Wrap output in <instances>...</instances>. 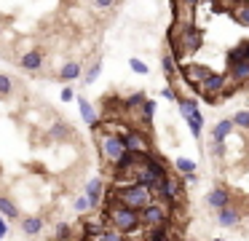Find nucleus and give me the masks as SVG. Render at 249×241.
Returning <instances> with one entry per match:
<instances>
[{
	"label": "nucleus",
	"instance_id": "f257e3e1",
	"mask_svg": "<svg viewBox=\"0 0 249 241\" xmlns=\"http://www.w3.org/2000/svg\"><path fill=\"white\" fill-rule=\"evenodd\" d=\"M115 201L140 212L145 204L153 201V190H150L147 185H142V182H129V185L118 187V193H115Z\"/></svg>",
	"mask_w": 249,
	"mask_h": 241
},
{
	"label": "nucleus",
	"instance_id": "f03ea898",
	"mask_svg": "<svg viewBox=\"0 0 249 241\" xmlns=\"http://www.w3.org/2000/svg\"><path fill=\"white\" fill-rule=\"evenodd\" d=\"M107 220H110L113 228H118V233H131V230L140 225V214H137V209H129V206H124V204L110 206Z\"/></svg>",
	"mask_w": 249,
	"mask_h": 241
},
{
	"label": "nucleus",
	"instance_id": "7ed1b4c3",
	"mask_svg": "<svg viewBox=\"0 0 249 241\" xmlns=\"http://www.w3.org/2000/svg\"><path fill=\"white\" fill-rule=\"evenodd\" d=\"M137 214H140V225H147V228H163V225L169 222L166 206H163V204H158V201L145 204V206H142Z\"/></svg>",
	"mask_w": 249,
	"mask_h": 241
},
{
	"label": "nucleus",
	"instance_id": "20e7f679",
	"mask_svg": "<svg viewBox=\"0 0 249 241\" xmlns=\"http://www.w3.org/2000/svg\"><path fill=\"white\" fill-rule=\"evenodd\" d=\"M99 150H102V158L107 161V164H115V161L126 153L124 137H118V134H105V137L99 139Z\"/></svg>",
	"mask_w": 249,
	"mask_h": 241
},
{
	"label": "nucleus",
	"instance_id": "39448f33",
	"mask_svg": "<svg viewBox=\"0 0 249 241\" xmlns=\"http://www.w3.org/2000/svg\"><path fill=\"white\" fill-rule=\"evenodd\" d=\"M201 91H204V96H217L222 94V86H225V75H214V73H206L204 80H201Z\"/></svg>",
	"mask_w": 249,
	"mask_h": 241
},
{
	"label": "nucleus",
	"instance_id": "423d86ee",
	"mask_svg": "<svg viewBox=\"0 0 249 241\" xmlns=\"http://www.w3.org/2000/svg\"><path fill=\"white\" fill-rule=\"evenodd\" d=\"M124 145L126 150H131V153H150V145H147V137L140 131H129L124 137Z\"/></svg>",
	"mask_w": 249,
	"mask_h": 241
},
{
	"label": "nucleus",
	"instance_id": "0eeeda50",
	"mask_svg": "<svg viewBox=\"0 0 249 241\" xmlns=\"http://www.w3.org/2000/svg\"><path fill=\"white\" fill-rule=\"evenodd\" d=\"M233 131V121H220L214 126V131H212V139H214V153H222V142H225V137Z\"/></svg>",
	"mask_w": 249,
	"mask_h": 241
},
{
	"label": "nucleus",
	"instance_id": "6e6552de",
	"mask_svg": "<svg viewBox=\"0 0 249 241\" xmlns=\"http://www.w3.org/2000/svg\"><path fill=\"white\" fill-rule=\"evenodd\" d=\"M158 193H161L166 201H177V198H179V182H174V180H169V177H163V182H161V187H158Z\"/></svg>",
	"mask_w": 249,
	"mask_h": 241
},
{
	"label": "nucleus",
	"instance_id": "1a4fd4ad",
	"mask_svg": "<svg viewBox=\"0 0 249 241\" xmlns=\"http://www.w3.org/2000/svg\"><path fill=\"white\" fill-rule=\"evenodd\" d=\"M86 198H89V206H99V201H102V182L99 180H91L86 185Z\"/></svg>",
	"mask_w": 249,
	"mask_h": 241
},
{
	"label": "nucleus",
	"instance_id": "9d476101",
	"mask_svg": "<svg viewBox=\"0 0 249 241\" xmlns=\"http://www.w3.org/2000/svg\"><path fill=\"white\" fill-rule=\"evenodd\" d=\"M206 73H209V70H206V67H198V64H188V67H182V75L188 78V83H193V86L201 83Z\"/></svg>",
	"mask_w": 249,
	"mask_h": 241
},
{
	"label": "nucleus",
	"instance_id": "9b49d317",
	"mask_svg": "<svg viewBox=\"0 0 249 241\" xmlns=\"http://www.w3.org/2000/svg\"><path fill=\"white\" fill-rule=\"evenodd\" d=\"M179 37H182V46H185V51H196V48L201 46V35L193 30V27H188V30H185Z\"/></svg>",
	"mask_w": 249,
	"mask_h": 241
},
{
	"label": "nucleus",
	"instance_id": "f8f14e48",
	"mask_svg": "<svg viewBox=\"0 0 249 241\" xmlns=\"http://www.w3.org/2000/svg\"><path fill=\"white\" fill-rule=\"evenodd\" d=\"M231 75L238 83H249V62H231Z\"/></svg>",
	"mask_w": 249,
	"mask_h": 241
},
{
	"label": "nucleus",
	"instance_id": "ddd939ff",
	"mask_svg": "<svg viewBox=\"0 0 249 241\" xmlns=\"http://www.w3.org/2000/svg\"><path fill=\"white\" fill-rule=\"evenodd\" d=\"M206 201H209V206H214V209H220V206H225L231 198H228V190H222V187H214V190L206 196Z\"/></svg>",
	"mask_w": 249,
	"mask_h": 241
},
{
	"label": "nucleus",
	"instance_id": "4468645a",
	"mask_svg": "<svg viewBox=\"0 0 249 241\" xmlns=\"http://www.w3.org/2000/svg\"><path fill=\"white\" fill-rule=\"evenodd\" d=\"M40 64H43V54L40 51H30L22 56V67L24 70H40Z\"/></svg>",
	"mask_w": 249,
	"mask_h": 241
},
{
	"label": "nucleus",
	"instance_id": "2eb2a0df",
	"mask_svg": "<svg viewBox=\"0 0 249 241\" xmlns=\"http://www.w3.org/2000/svg\"><path fill=\"white\" fill-rule=\"evenodd\" d=\"M78 75H81V64H78V62H67L65 67H62V73H59V80H67V83H72Z\"/></svg>",
	"mask_w": 249,
	"mask_h": 241
},
{
	"label": "nucleus",
	"instance_id": "dca6fc26",
	"mask_svg": "<svg viewBox=\"0 0 249 241\" xmlns=\"http://www.w3.org/2000/svg\"><path fill=\"white\" fill-rule=\"evenodd\" d=\"M185 121H188V126H190V131H193V137H198L201 129H204V118H201V112H198V110L188 112V115H185Z\"/></svg>",
	"mask_w": 249,
	"mask_h": 241
},
{
	"label": "nucleus",
	"instance_id": "f3484780",
	"mask_svg": "<svg viewBox=\"0 0 249 241\" xmlns=\"http://www.w3.org/2000/svg\"><path fill=\"white\" fill-rule=\"evenodd\" d=\"M40 228H43V220H40V217H27V220L22 222L24 236H38Z\"/></svg>",
	"mask_w": 249,
	"mask_h": 241
},
{
	"label": "nucleus",
	"instance_id": "a211bd4d",
	"mask_svg": "<svg viewBox=\"0 0 249 241\" xmlns=\"http://www.w3.org/2000/svg\"><path fill=\"white\" fill-rule=\"evenodd\" d=\"M238 222V212L233 206H220V225H236Z\"/></svg>",
	"mask_w": 249,
	"mask_h": 241
},
{
	"label": "nucleus",
	"instance_id": "6ab92c4d",
	"mask_svg": "<svg viewBox=\"0 0 249 241\" xmlns=\"http://www.w3.org/2000/svg\"><path fill=\"white\" fill-rule=\"evenodd\" d=\"M78 107H81V115H83V121H86L89 126H94V123H97V112H94V107L89 105L86 99H78Z\"/></svg>",
	"mask_w": 249,
	"mask_h": 241
},
{
	"label": "nucleus",
	"instance_id": "aec40b11",
	"mask_svg": "<svg viewBox=\"0 0 249 241\" xmlns=\"http://www.w3.org/2000/svg\"><path fill=\"white\" fill-rule=\"evenodd\" d=\"M0 214H6L8 220H17L19 217V209L14 206V201H8V198L0 196Z\"/></svg>",
	"mask_w": 249,
	"mask_h": 241
},
{
	"label": "nucleus",
	"instance_id": "412c9836",
	"mask_svg": "<svg viewBox=\"0 0 249 241\" xmlns=\"http://www.w3.org/2000/svg\"><path fill=\"white\" fill-rule=\"evenodd\" d=\"M231 62H249V40L241 43V46L231 54Z\"/></svg>",
	"mask_w": 249,
	"mask_h": 241
},
{
	"label": "nucleus",
	"instance_id": "4be33fe9",
	"mask_svg": "<svg viewBox=\"0 0 249 241\" xmlns=\"http://www.w3.org/2000/svg\"><path fill=\"white\" fill-rule=\"evenodd\" d=\"M233 16H236V21H241L244 27H249V5L247 3L236 5V8H233Z\"/></svg>",
	"mask_w": 249,
	"mask_h": 241
},
{
	"label": "nucleus",
	"instance_id": "5701e85b",
	"mask_svg": "<svg viewBox=\"0 0 249 241\" xmlns=\"http://www.w3.org/2000/svg\"><path fill=\"white\" fill-rule=\"evenodd\" d=\"M140 107H142V123H150V121H153V112H156V102H153V99H145Z\"/></svg>",
	"mask_w": 249,
	"mask_h": 241
},
{
	"label": "nucleus",
	"instance_id": "b1692460",
	"mask_svg": "<svg viewBox=\"0 0 249 241\" xmlns=\"http://www.w3.org/2000/svg\"><path fill=\"white\" fill-rule=\"evenodd\" d=\"M233 126H241V129H249V110H238L236 115L231 118Z\"/></svg>",
	"mask_w": 249,
	"mask_h": 241
},
{
	"label": "nucleus",
	"instance_id": "393cba45",
	"mask_svg": "<svg viewBox=\"0 0 249 241\" xmlns=\"http://www.w3.org/2000/svg\"><path fill=\"white\" fill-rule=\"evenodd\" d=\"M11 89H14L11 78H8V75H3V73H0V96H8V94H11Z\"/></svg>",
	"mask_w": 249,
	"mask_h": 241
},
{
	"label": "nucleus",
	"instance_id": "a878e982",
	"mask_svg": "<svg viewBox=\"0 0 249 241\" xmlns=\"http://www.w3.org/2000/svg\"><path fill=\"white\" fill-rule=\"evenodd\" d=\"M177 169L182 171V174H190V171H196V164L190 158H177Z\"/></svg>",
	"mask_w": 249,
	"mask_h": 241
},
{
	"label": "nucleus",
	"instance_id": "bb28decb",
	"mask_svg": "<svg viewBox=\"0 0 249 241\" xmlns=\"http://www.w3.org/2000/svg\"><path fill=\"white\" fill-rule=\"evenodd\" d=\"M193 110H198V102L196 99H182L179 102V112H182V115H188V112H193Z\"/></svg>",
	"mask_w": 249,
	"mask_h": 241
},
{
	"label": "nucleus",
	"instance_id": "cd10ccee",
	"mask_svg": "<svg viewBox=\"0 0 249 241\" xmlns=\"http://www.w3.org/2000/svg\"><path fill=\"white\" fill-rule=\"evenodd\" d=\"M99 73H102V62H97L94 67H89V73H86V78H83V80H86V83H94V80L99 78Z\"/></svg>",
	"mask_w": 249,
	"mask_h": 241
},
{
	"label": "nucleus",
	"instance_id": "c85d7f7f",
	"mask_svg": "<svg viewBox=\"0 0 249 241\" xmlns=\"http://www.w3.org/2000/svg\"><path fill=\"white\" fill-rule=\"evenodd\" d=\"M129 67L134 70V73H140V75H145V73H147V64L142 62V59H134V56L129 59Z\"/></svg>",
	"mask_w": 249,
	"mask_h": 241
},
{
	"label": "nucleus",
	"instance_id": "c756f323",
	"mask_svg": "<svg viewBox=\"0 0 249 241\" xmlns=\"http://www.w3.org/2000/svg\"><path fill=\"white\" fill-rule=\"evenodd\" d=\"M51 137H70V129H67L65 123H56V126L51 129Z\"/></svg>",
	"mask_w": 249,
	"mask_h": 241
},
{
	"label": "nucleus",
	"instance_id": "7c9ffc66",
	"mask_svg": "<svg viewBox=\"0 0 249 241\" xmlns=\"http://www.w3.org/2000/svg\"><path fill=\"white\" fill-rule=\"evenodd\" d=\"M142 102H145V96H142V94H134V96H129V102H126V105H129V107H140Z\"/></svg>",
	"mask_w": 249,
	"mask_h": 241
},
{
	"label": "nucleus",
	"instance_id": "2f4dec72",
	"mask_svg": "<svg viewBox=\"0 0 249 241\" xmlns=\"http://www.w3.org/2000/svg\"><path fill=\"white\" fill-rule=\"evenodd\" d=\"M75 209H78V212H86V209H91V206H89V198H86V196H83V198H78Z\"/></svg>",
	"mask_w": 249,
	"mask_h": 241
},
{
	"label": "nucleus",
	"instance_id": "473e14b6",
	"mask_svg": "<svg viewBox=\"0 0 249 241\" xmlns=\"http://www.w3.org/2000/svg\"><path fill=\"white\" fill-rule=\"evenodd\" d=\"M163 70H166V75H172V73H174V62H172V56H163Z\"/></svg>",
	"mask_w": 249,
	"mask_h": 241
},
{
	"label": "nucleus",
	"instance_id": "72a5a7b5",
	"mask_svg": "<svg viewBox=\"0 0 249 241\" xmlns=\"http://www.w3.org/2000/svg\"><path fill=\"white\" fill-rule=\"evenodd\" d=\"M62 99L65 102H70V99H75V91L70 89V86H67V89H62Z\"/></svg>",
	"mask_w": 249,
	"mask_h": 241
},
{
	"label": "nucleus",
	"instance_id": "f704fd0d",
	"mask_svg": "<svg viewBox=\"0 0 249 241\" xmlns=\"http://www.w3.org/2000/svg\"><path fill=\"white\" fill-rule=\"evenodd\" d=\"M67 236H70V228H67V225H59V228H56V239H67Z\"/></svg>",
	"mask_w": 249,
	"mask_h": 241
},
{
	"label": "nucleus",
	"instance_id": "c9c22d12",
	"mask_svg": "<svg viewBox=\"0 0 249 241\" xmlns=\"http://www.w3.org/2000/svg\"><path fill=\"white\" fill-rule=\"evenodd\" d=\"M150 239H153V241H163V239H166V233H163V230H156V228H153V230H150Z\"/></svg>",
	"mask_w": 249,
	"mask_h": 241
},
{
	"label": "nucleus",
	"instance_id": "e433bc0d",
	"mask_svg": "<svg viewBox=\"0 0 249 241\" xmlns=\"http://www.w3.org/2000/svg\"><path fill=\"white\" fill-rule=\"evenodd\" d=\"M94 3H97L99 8H107V5H113V0H94Z\"/></svg>",
	"mask_w": 249,
	"mask_h": 241
},
{
	"label": "nucleus",
	"instance_id": "4c0bfd02",
	"mask_svg": "<svg viewBox=\"0 0 249 241\" xmlns=\"http://www.w3.org/2000/svg\"><path fill=\"white\" fill-rule=\"evenodd\" d=\"M8 233V228H6V222H3V220H0V239H3V236Z\"/></svg>",
	"mask_w": 249,
	"mask_h": 241
},
{
	"label": "nucleus",
	"instance_id": "58836bf2",
	"mask_svg": "<svg viewBox=\"0 0 249 241\" xmlns=\"http://www.w3.org/2000/svg\"><path fill=\"white\" fill-rule=\"evenodd\" d=\"M185 3H188V5H196V3H198V0H185Z\"/></svg>",
	"mask_w": 249,
	"mask_h": 241
}]
</instances>
